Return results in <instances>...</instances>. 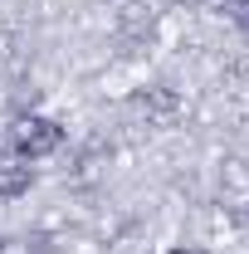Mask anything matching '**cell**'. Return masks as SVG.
Returning a JSON list of instances; mask_svg holds the SVG:
<instances>
[{
    "label": "cell",
    "mask_w": 249,
    "mask_h": 254,
    "mask_svg": "<svg viewBox=\"0 0 249 254\" xmlns=\"http://www.w3.org/2000/svg\"><path fill=\"white\" fill-rule=\"evenodd\" d=\"M63 147V123L49 118V113H25L10 123V137H5V152L20 161H44Z\"/></svg>",
    "instance_id": "1"
},
{
    "label": "cell",
    "mask_w": 249,
    "mask_h": 254,
    "mask_svg": "<svg viewBox=\"0 0 249 254\" xmlns=\"http://www.w3.org/2000/svg\"><path fill=\"white\" fill-rule=\"evenodd\" d=\"M30 186H34L30 161H20V157L0 161V200H20V195H30Z\"/></svg>",
    "instance_id": "2"
},
{
    "label": "cell",
    "mask_w": 249,
    "mask_h": 254,
    "mask_svg": "<svg viewBox=\"0 0 249 254\" xmlns=\"http://www.w3.org/2000/svg\"><path fill=\"white\" fill-rule=\"evenodd\" d=\"M142 113H147V118H171V113H176V93H166V88H152V93L142 98Z\"/></svg>",
    "instance_id": "3"
},
{
    "label": "cell",
    "mask_w": 249,
    "mask_h": 254,
    "mask_svg": "<svg viewBox=\"0 0 249 254\" xmlns=\"http://www.w3.org/2000/svg\"><path fill=\"white\" fill-rule=\"evenodd\" d=\"M166 254H200V250H166Z\"/></svg>",
    "instance_id": "4"
}]
</instances>
